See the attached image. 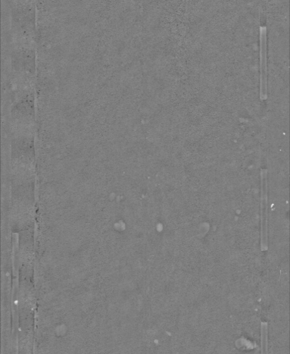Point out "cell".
<instances>
[{"mask_svg": "<svg viewBox=\"0 0 290 354\" xmlns=\"http://www.w3.org/2000/svg\"><path fill=\"white\" fill-rule=\"evenodd\" d=\"M267 34L265 27H260V98L265 100L267 98Z\"/></svg>", "mask_w": 290, "mask_h": 354, "instance_id": "6da1fadb", "label": "cell"}, {"mask_svg": "<svg viewBox=\"0 0 290 354\" xmlns=\"http://www.w3.org/2000/svg\"><path fill=\"white\" fill-rule=\"evenodd\" d=\"M262 192H261V247L263 250L267 247V192L266 175L261 174Z\"/></svg>", "mask_w": 290, "mask_h": 354, "instance_id": "7a4b0ae2", "label": "cell"}, {"mask_svg": "<svg viewBox=\"0 0 290 354\" xmlns=\"http://www.w3.org/2000/svg\"><path fill=\"white\" fill-rule=\"evenodd\" d=\"M260 344L261 354H268V323L263 322L260 324Z\"/></svg>", "mask_w": 290, "mask_h": 354, "instance_id": "3957f363", "label": "cell"}]
</instances>
